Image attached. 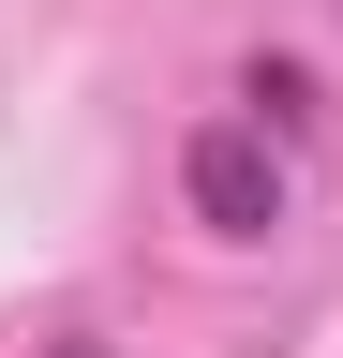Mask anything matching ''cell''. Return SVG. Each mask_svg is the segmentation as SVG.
<instances>
[{
	"label": "cell",
	"instance_id": "cell-1",
	"mask_svg": "<svg viewBox=\"0 0 343 358\" xmlns=\"http://www.w3.org/2000/svg\"><path fill=\"white\" fill-rule=\"evenodd\" d=\"M180 194H194V224H224V239H269L298 179H284V150H269V120H194Z\"/></svg>",
	"mask_w": 343,
	"mask_h": 358
},
{
	"label": "cell",
	"instance_id": "cell-2",
	"mask_svg": "<svg viewBox=\"0 0 343 358\" xmlns=\"http://www.w3.org/2000/svg\"><path fill=\"white\" fill-rule=\"evenodd\" d=\"M239 105L269 120V134H298V120H314V75H298V60H254V75H239Z\"/></svg>",
	"mask_w": 343,
	"mask_h": 358
},
{
	"label": "cell",
	"instance_id": "cell-3",
	"mask_svg": "<svg viewBox=\"0 0 343 358\" xmlns=\"http://www.w3.org/2000/svg\"><path fill=\"white\" fill-rule=\"evenodd\" d=\"M328 15H343V0H328Z\"/></svg>",
	"mask_w": 343,
	"mask_h": 358
}]
</instances>
